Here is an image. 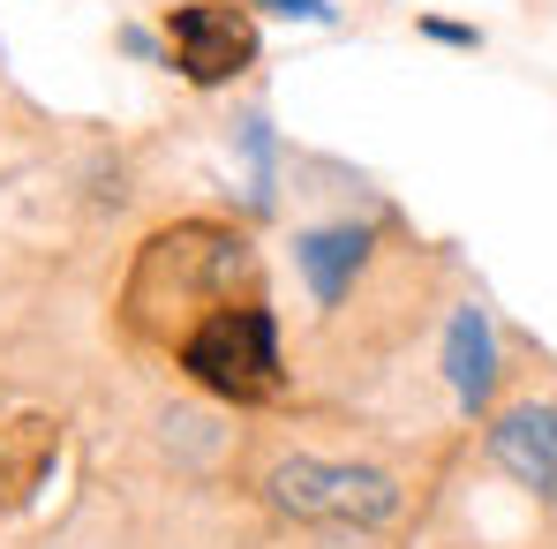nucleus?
Masks as SVG:
<instances>
[{"label":"nucleus","instance_id":"nucleus-6","mask_svg":"<svg viewBox=\"0 0 557 549\" xmlns=\"http://www.w3.org/2000/svg\"><path fill=\"white\" fill-rule=\"evenodd\" d=\"M497 376H505V354H497V324L482 301H460L453 324H445V384L467 414H490L497 399Z\"/></svg>","mask_w":557,"mask_h":549},{"label":"nucleus","instance_id":"nucleus-7","mask_svg":"<svg viewBox=\"0 0 557 549\" xmlns=\"http://www.w3.org/2000/svg\"><path fill=\"white\" fill-rule=\"evenodd\" d=\"M362 264H370V226H355V219L309 226V234L294 241V272H301V286H309L317 309H339V301L355 294Z\"/></svg>","mask_w":557,"mask_h":549},{"label":"nucleus","instance_id":"nucleus-1","mask_svg":"<svg viewBox=\"0 0 557 549\" xmlns=\"http://www.w3.org/2000/svg\"><path fill=\"white\" fill-rule=\"evenodd\" d=\"M174 362L188 369V384H203L226 407H264L286 391V354H278V316L264 309V294H242L226 309H211L203 324H188Z\"/></svg>","mask_w":557,"mask_h":549},{"label":"nucleus","instance_id":"nucleus-4","mask_svg":"<svg viewBox=\"0 0 557 549\" xmlns=\"http://www.w3.org/2000/svg\"><path fill=\"white\" fill-rule=\"evenodd\" d=\"M482 452L505 482L557 497V399H512L505 414H490L482 429Z\"/></svg>","mask_w":557,"mask_h":549},{"label":"nucleus","instance_id":"nucleus-3","mask_svg":"<svg viewBox=\"0 0 557 549\" xmlns=\"http://www.w3.org/2000/svg\"><path fill=\"white\" fill-rule=\"evenodd\" d=\"M166 68H182L196 91H219L257 68V23L234 0H182L166 8Z\"/></svg>","mask_w":557,"mask_h":549},{"label":"nucleus","instance_id":"nucleus-9","mask_svg":"<svg viewBox=\"0 0 557 549\" xmlns=\"http://www.w3.org/2000/svg\"><path fill=\"white\" fill-rule=\"evenodd\" d=\"M257 8H272V15H294V23H332V15H339L332 0H257Z\"/></svg>","mask_w":557,"mask_h":549},{"label":"nucleus","instance_id":"nucleus-2","mask_svg":"<svg viewBox=\"0 0 557 549\" xmlns=\"http://www.w3.org/2000/svg\"><path fill=\"white\" fill-rule=\"evenodd\" d=\"M264 504L301 520V527H332V535H376L384 520H399L407 489L399 474L362 466V459H317V452H286L264 466Z\"/></svg>","mask_w":557,"mask_h":549},{"label":"nucleus","instance_id":"nucleus-10","mask_svg":"<svg viewBox=\"0 0 557 549\" xmlns=\"http://www.w3.org/2000/svg\"><path fill=\"white\" fill-rule=\"evenodd\" d=\"M422 30H430V38H445V46H482V38H474V30H467V23H437V15H430V23H422Z\"/></svg>","mask_w":557,"mask_h":549},{"label":"nucleus","instance_id":"nucleus-8","mask_svg":"<svg viewBox=\"0 0 557 549\" xmlns=\"http://www.w3.org/2000/svg\"><path fill=\"white\" fill-rule=\"evenodd\" d=\"M242 159H249V196L272 203V121H264V113L242 121Z\"/></svg>","mask_w":557,"mask_h":549},{"label":"nucleus","instance_id":"nucleus-5","mask_svg":"<svg viewBox=\"0 0 557 549\" xmlns=\"http://www.w3.org/2000/svg\"><path fill=\"white\" fill-rule=\"evenodd\" d=\"M53 459H61V422L23 407V414H0V520L30 512L38 489L53 482Z\"/></svg>","mask_w":557,"mask_h":549},{"label":"nucleus","instance_id":"nucleus-11","mask_svg":"<svg viewBox=\"0 0 557 549\" xmlns=\"http://www.w3.org/2000/svg\"><path fill=\"white\" fill-rule=\"evenodd\" d=\"M324 549H376V542H370V535H332Z\"/></svg>","mask_w":557,"mask_h":549}]
</instances>
